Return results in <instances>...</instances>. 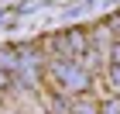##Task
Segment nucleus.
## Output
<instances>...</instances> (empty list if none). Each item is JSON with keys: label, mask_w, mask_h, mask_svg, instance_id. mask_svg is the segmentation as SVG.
Returning <instances> with one entry per match:
<instances>
[{"label": "nucleus", "mask_w": 120, "mask_h": 114, "mask_svg": "<svg viewBox=\"0 0 120 114\" xmlns=\"http://www.w3.org/2000/svg\"><path fill=\"white\" fill-rule=\"evenodd\" d=\"M52 73H55V80L65 90H72V93H86V90H89V73H86L75 59H55V62H52Z\"/></svg>", "instance_id": "f257e3e1"}, {"label": "nucleus", "mask_w": 120, "mask_h": 114, "mask_svg": "<svg viewBox=\"0 0 120 114\" xmlns=\"http://www.w3.org/2000/svg\"><path fill=\"white\" fill-rule=\"evenodd\" d=\"M55 48L62 52V59H79L86 52V38H82V31H65V35H58Z\"/></svg>", "instance_id": "f03ea898"}, {"label": "nucleus", "mask_w": 120, "mask_h": 114, "mask_svg": "<svg viewBox=\"0 0 120 114\" xmlns=\"http://www.w3.org/2000/svg\"><path fill=\"white\" fill-rule=\"evenodd\" d=\"M100 114H120V100H110V104H103Z\"/></svg>", "instance_id": "7ed1b4c3"}, {"label": "nucleus", "mask_w": 120, "mask_h": 114, "mask_svg": "<svg viewBox=\"0 0 120 114\" xmlns=\"http://www.w3.org/2000/svg\"><path fill=\"white\" fill-rule=\"evenodd\" d=\"M110 59H113V66H120V42L110 48Z\"/></svg>", "instance_id": "20e7f679"}, {"label": "nucleus", "mask_w": 120, "mask_h": 114, "mask_svg": "<svg viewBox=\"0 0 120 114\" xmlns=\"http://www.w3.org/2000/svg\"><path fill=\"white\" fill-rule=\"evenodd\" d=\"M110 80H113V86H120V66H110Z\"/></svg>", "instance_id": "39448f33"}, {"label": "nucleus", "mask_w": 120, "mask_h": 114, "mask_svg": "<svg viewBox=\"0 0 120 114\" xmlns=\"http://www.w3.org/2000/svg\"><path fill=\"white\" fill-rule=\"evenodd\" d=\"M10 83V73H4V69H0V86H7Z\"/></svg>", "instance_id": "423d86ee"}]
</instances>
